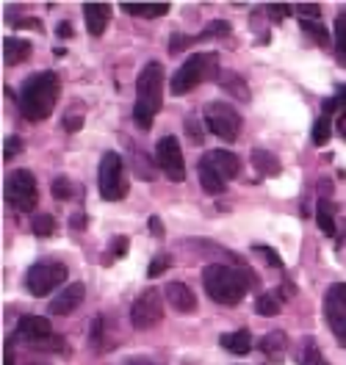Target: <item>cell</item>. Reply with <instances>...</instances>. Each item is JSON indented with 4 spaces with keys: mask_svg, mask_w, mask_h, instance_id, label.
Segmentation results:
<instances>
[{
    "mask_svg": "<svg viewBox=\"0 0 346 365\" xmlns=\"http://www.w3.org/2000/svg\"><path fill=\"white\" fill-rule=\"evenodd\" d=\"M255 274L241 266H225V263H210L203 272L205 294L219 304H238L247 297V291L255 288Z\"/></svg>",
    "mask_w": 346,
    "mask_h": 365,
    "instance_id": "obj_1",
    "label": "cell"
},
{
    "mask_svg": "<svg viewBox=\"0 0 346 365\" xmlns=\"http://www.w3.org/2000/svg\"><path fill=\"white\" fill-rule=\"evenodd\" d=\"M61 94V81L56 72H36L20 86L17 94V106H20V114L31 122H42L50 116L56 100Z\"/></svg>",
    "mask_w": 346,
    "mask_h": 365,
    "instance_id": "obj_2",
    "label": "cell"
},
{
    "mask_svg": "<svg viewBox=\"0 0 346 365\" xmlns=\"http://www.w3.org/2000/svg\"><path fill=\"white\" fill-rule=\"evenodd\" d=\"M163 103V67L158 61H150L138 72L136 81V108H133V122L138 130H150L153 119L161 111Z\"/></svg>",
    "mask_w": 346,
    "mask_h": 365,
    "instance_id": "obj_3",
    "label": "cell"
},
{
    "mask_svg": "<svg viewBox=\"0 0 346 365\" xmlns=\"http://www.w3.org/2000/svg\"><path fill=\"white\" fill-rule=\"evenodd\" d=\"M219 75V56L216 53H197L191 58H185L183 67L172 75V83H169V91L172 94H185L194 86H200L203 81H210Z\"/></svg>",
    "mask_w": 346,
    "mask_h": 365,
    "instance_id": "obj_4",
    "label": "cell"
},
{
    "mask_svg": "<svg viewBox=\"0 0 346 365\" xmlns=\"http://www.w3.org/2000/svg\"><path fill=\"white\" fill-rule=\"evenodd\" d=\"M3 194H6V202L14 207L17 213H31L36 207V200H39L36 178L28 169H17V172H11L6 178Z\"/></svg>",
    "mask_w": 346,
    "mask_h": 365,
    "instance_id": "obj_5",
    "label": "cell"
},
{
    "mask_svg": "<svg viewBox=\"0 0 346 365\" xmlns=\"http://www.w3.org/2000/svg\"><path fill=\"white\" fill-rule=\"evenodd\" d=\"M100 197L108 202H119L128 194V175H125V163L119 158V153H106L100 160Z\"/></svg>",
    "mask_w": 346,
    "mask_h": 365,
    "instance_id": "obj_6",
    "label": "cell"
},
{
    "mask_svg": "<svg viewBox=\"0 0 346 365\" xmlns=\"http://www.w3.org/2000/svg\"><path fill=\"white\" fill-rule=\"evenodd\" d=\"M67 266L64 263H58V260H39V263H34L28 274H25V288H28V294H34V297H47L53 288H58L61 282H67Z\"/></svg>",
    "mask_w": 346,
    "mask_h": 365,
    "instance_id": "obj_7",
    "label": "cell"
},
{
    "mask_svg": "<svg viewBox=\"0 0 346 365\" xmlns=\"http://www.w3.org/2000/svg\"><path fill=\"white\" fill-rule=\"evenodd\" d=\"M205 125L208 130L222 141H235L238 130H241V116L235 114V108H230L228 103H208L205 111Z\"/></svg>",
    "mask_w": 346,
    "mask_h": 365,
    "instance_id": "obj_8",
    "label": "cell"
},
{
    "mask_svg": "<svg viewBox=\"0 0 346 365\" xmlns=\"http://www.w3.org/2000/svg\"><path fill=\"white\" fill-rule=\"evenodd\" d=\"M324 316L338 346L346 349V282H335L324 294Z\"/></svg>",
    "mask_w": 346,
    "mask_h": 365,
    "instance_id": "obj_9",
    "label": "cell"
},
{
    "mask_svg": "<svg viewBox=\"0 0 346 365\" xmlns=\"http://www.w3.org/2000/svg\"><path fill=\"white\" fill-rule=\"evenodd\" d=\"M163 319L161 294L156 288H147L144 294H138L133 307H131V324L136 329H153Z\"/></svg>",
    "mask_w": 346,
    "mask_h": 365,
    "instance_id": "obj_10",
    "label": "cell"
},
{
    "mask_svg": "<svg viewBox=\"0 0 346 365\" xmlns=\"http://www.w3.org/2000/svg\"><path fill=\"white\" fill-rule=\"evenodd\" d=\"M156 160L166 172V178L172 182H180L185 178V163H183V150H180V141L175 136H163L156 144Z\"/></svg>",
    "mask_w": 346,
    "mask_h": 365,
    "instance_id": "obj_11",
    "label": "cell"
},
{
    "mask_svg": "<svg viewBox=\"0 0 346 365\" xmlns=\"http://www.w3.org/2000/svg\"><path fill=\"white\" fill-rule=\"evenodd\" d=\"M200 163H205L208 169H213L225 182L233 180V178L238 175V169H241L238 158H235L233 153H228V150H210V153H205V155L200 158Z\"/></svg>",
    "mask_w": 346,
    "mask_h": 365,
    "instance_id": "obj_12",
    "label": "cell"
},
{
    "mask_svg": "<svg viewBox=\"0 0 346 365\" xmlns=\"http://www.w3.org/2000/svg\"><path fill=\"white\" fill-rule=\"evenodd\" d=\"M83 297H86L83 282H72V285H67L58 297L50 302V313H53V316H69V313H75V310L81 307Z\"/></svg>",
    "mask_w": 346,
    "mask_h": 365,
    "instance_id": "obj_13",
    "label": "cell"
},
{
    "mask_svg": "<svg viewBox=\"0 0 346 365\" xmlns=\"http://www.w3.org/2000/svg\"><path fill=\"white\" fill-rule=\"evenodd\" d=\"M166 299L169 304L180 313V316H191L197 310V297L191 294V288L185 282H169L166 285Z\"/></svg>",
    "mask_w": 346,
    "mask_h": 365,
    "instance_id": "obj_14",
    "label": "cell"
},
{
    "mask_svg": "<svg viewBox=\"0 0 346 365\" xmlns=\"http://www.w3.org/2000/svg\"><path fill=\"white\" fill-rule=\"evenodd\" d=\"M83 20H86V31L92 36H103V31L108 28V20H111V6L108 3H83Z\"/></svg>",
    "mask_w": 346,
    "mask_h": 365,
    "instance_id": "obj_15",
    "label": "cell"
},
{
    "mask_svg": "<svg viewBox=\"0 0 346 365\" xmlns=\"http://www.w3.org/2000/svg\"><path fill=\"white\" fill-rule=\"evenodd\" d=\"M260 351H263L272 363H283V360H285V351H288L285 335H283L280 329L269 332V335H263V338H260Z\"/></svg>",
    "mask_w": 346,
    "mask_h": 365,
    "instance_id": "obj_16",
    "label": "cell"
},
{
    "mask_svg": "<svg viewBox=\"0 0 346 365\" xmlns=\"http://www.w3.org/2000/svg\"><path fill=\"white\" fill-rule=\"evenodd\" d=\"M28 56H31V42H25V39H17V36H9V39H3V61H6L9 67H17V64H23Z\"/></svg>",
    "mask_w": 346,
    "mask_h": 365,
    "instance_id": "obj_17",
    "label": "cell"
},
{
    "mask_svg": "<svg viewBox=\"0 0 346 365\" xmlns=\"http://www.w3.org/2000/svg\"><path fill=\"white\" fill-rule=\"evenodd\" d=\"M219 343H222V349L230 351V354H250V349H253V335H250V329H235V332L222 335Z\"/></svg>",
    "mask_w": 346,
    "mask_h": 365,
    "instance_id": "obj_18",
    "label": "cell"
},
{
    "mask_svg": "<svg viewBox=\"0 0 346 365\" xmlns=\"http://www.w3.org/2000/svg\"><path fill=\"white\" fill-rule=\"evenodd\" d=\"M122 11L125 14H133V17H163L169 11V3H122Z\"/></svg>",
    "mask_w": 346,
    "mask_h": 365,
    "instance_id": "obj_19",
    "label": "cell"
},
{
    "mask_svg": "<svg viewBox=\"0 0 346 365\" xmlns=\"http://www.w3.org/2000/svg\"><path fill=\"white\" fill-rule=\"evenodd\" d=\"M197 175H200V185L205 188L208 194H213V197H219V194L225 191V185H228L213 169H208L205 163H197Z\"/></svg>",
    "mask_w": 346,
    "mask_h": 365,
    "instance_id": "obj_20",
    "label": "cell"
},
{
    "mask_svg": "<svg viewBox=\"0 0 346 365\" xmlns=\"http://www.w3.org/2000/svg\"><path fill=\"white\" fill-rule=\"evenodd\" d=\"M253 163L255 169L260 172V175H266V178H272V175H280V160L272 155V153H266V150H255L253 153Z\"/></svg>",
    "mask_w": 346,
    "mask_h": 365,
    "instance_id": "obj_21",
    "label": "cell"
},
{
    "mask_svg": "<svg viewBox=\"0 0 346 365\" xmlns=\"http://www.w3.org/2000/svg\"><path fill=\"white\" fill-rule=\"evenodd\" d=\"M219 83H222V89L225 91H230L235 100H241V103H247V100H250V91L244 89L247 83H244V78H241V75L228 72V75H222V81H219Z\"/></svg>",
    "mask_w": 346,
    "mask_h": 365,
    "instance_id": "obj_22",
    "label": "cell"
},
{
    "mask_svg": "<svg viewBox=\"0 0 346 365\" xmlns=\"http://www.w3.org/2000/svg\"><path fill=\"white\" fill-rule=\"evenodd\" d=\"M316 222L324 230V235H335V207L330 200H322L316 207Z\"/></svg>",
    "mask_w": 346,
    "mask_h": 365,
    "instance_id": "obj_23",
    "label": "cell"
},
{
    "mask_svg": "<svg viewBox=\"0 0 346 365\" xmlns=\"http://www.w3.org/2000/svg\"><path fill=\"white\" fill-rule=\"evenodd\" d=\"M330 136H332V111H327V108H322V116L316 119V125H313V144H327L330 141Z\"/></svg>",
    "mask_w": 346,
    "mask_h": 365,
    "instance_id": "obj_24",
    "label": "cell"
},
{
    "mask_svg": "<svg viewBox=\"0 0 346 365\" xmlns=\"http://www.w3.org/2000/svg\"><path fill=\"white\" fill-rule=\"evenodd\" d=\"M335 58L341 67H346V14L335 17Z\"/></svg>",
    "mask_w": 346,
    "mask_h": 365,
    "instance_id": "obj_25",
    "label": "cell"
},
{
    "mask_svg": "<svg viewBox=\"0 0 346 365\" xmlns=\"http://www.w3.org/2000/svg\"><path fill=\"white\" fill-rule=\"evenodd\" d=\"M280 307H283V299L277 297V294H263V297H258V302H255V310H258V316H263V319L277 316Z\"/></svg>",
    "mask_w": 346,
    "mask_h": 365,
    "instance_id": "obj_26",
    "label": "cell"
},
{
    "mask_svg": "<svg viewBox=\"0 0 346 365\" xmlns=\"http://www.w3.org/2000/svg\"><path fill=\"white\" fill-rule=\"evenodd\" d=\"M31 230H34V235L36 238H50L53 232H56V219L53 216H36L34 222H31Z\"/></svg>",
    "mask_w": 346,
    "mask_h": 365,
    "instance_id": "obj_27",
    "label": "cell"
},
{
    "mask_svg": "<svg viewBox=\"0 0 346 365\" xmlns=\"http://www.w3.org/2000/svg\"><path fill=\"white\" fill-rule=\"evenodd\" d=\"M300 23H302V28H305V31H307V34H310V36H313V39H316L322 47L330 42V36H327V31H324V25L319 23V20H300Z\"/></svg>",
    "mask_w": 346,
    "mask_h": 365,
    "instance_id": "obj_28",
    "label": "cell"
},
{
    "mask_svg": "<svg viewBox=\"0 0 346 365\" xmlns=\"http://www.w3.org/2000/svg\"><path fill=\"white\" fill-rule=\"evenodd\" d=\"M302 365H330L322 357V351L313 346V341L305 343V351H302Z\"/></svg>",
    "mask_w": 346,
    "mask_h": 365,
    "instance_id": "obj_29",
    "label": "cell"
},
{
    "mask_svg": "<svg viewBox=\"0 0 346 365\" xmlns=\"http://www.w3.org/2000/svg\"><path fill=\"white\" fill-rule=\"evenodd\" d=\"M50 188H53V197H56V200H69V197H72V182H69L64 175H58Z\"/></svg>",
    "mask_w": 346,
    "mask_h": 365,
    "instance_id": "obj_30",
    "label": "cell"
},
{
    "mask_svg": "<svg viewBox=\"0 0 346 365\" xmlns=\"http://www.w3.org/2000/svg\"><path fill=\"white\" fill-rule=\"evenodd\" d=\"M20 153H23V138H20V136L6 138V144H3V158L11 160V158H17Z\"/></svg>",
    "mask_w": 346,
    "mask_h": 365,
    "instance_id": "obj_31",
    "label": "cell"
},
{
    "mask_svg": "<svg viewBox=\"0 0 346 365\" xmlns=\"http://www.w3.org/2000/svg\"><path fill=\"white\" fill-rule=\"evenodd\" d=\"M128 252V238L125 235H116L114 241H111V247H108V255H106V263H111L114 257H122Z\"/></svg>",
    "mask_w": 346,
    "mask_h": 365,
    "instance_id": "obj_32",
    "label": "cell"
},
{
    "mask_svg": "<svg viewBox=\"0 0 346 365\" xmlns=\"http://www.w3.org/2000/svg\"><path fill=\"white\" fill-rule=\"evenodd\" d=\"M188 45H194V36H185V34H172V42H169V53L178 56L180 50H185Z\"/></svg>",
    "mask_w": 346,
    "mask_h": 365,
    "instance_id": "obj_33",
    "label": "cell"
},
{
    "mask_svg": "<svg viewBox=\"0 0 346 365\" xmlns=\"http://www.w3.org/2000/svg\"><path fill=\"white\" fill-rule=\"evenodd\" d=\"M297 11L302 14V20H319L322 6H319V3H300V6H297Z\"/></svg>",
    "mask_w": 346,
    "mask_h": 365,
    "instance_id": "obj_34",
    "label": "cell"
},
{
    "mask_svg": "<svg viewBox=\"0 0 346 365\" xmlns=\"http://www.w3.org/2000/svg\"><path fill=\"white\" fill-rule=\"evenodd\" d=\"M255 252H258V255H263V257L269 260V266H275V269H283V257H280L275 250H269V247H255Z\"/></svg>",
    "mask_w": 346,
    "mask_h": 365,
    "instance_id": "obj_35",
    "label": "cell"
},
{
    "mask_svg": "<svg viewBox=\"0 0 346 365\" xmlns=\"http://www.w3.org/2000/svg\"><path fill=\"white\" fill-rule=\"evenodd\" d=\"M294 9L291 6H280V3H275V6H269V17L275 20V23H280V20H285L288 14H291Z\"/></svg>",
    "mask_w": 346,
    "mask_h": 365,
    "instance_id": "obj_36",
    "label": "cell"
},
{
    "mask_svg": "<svg viewBox=\"0 0 346 365\" xmlns=\"http://www.w3.org/2000/svg\"><path fill=\"white\" fill-rule=\"evenodd\" d=\"M166 269H169V257L161 255V257H156V260H153V266L147 269V274H150V277H158V274H163Z\"/></svg>",
    "mask_w": 346,
    "mask_h": 365,
    "instance_id": "obj_37",
    "label": "cell"
},
{
    "mask_svg": "<svg viewBox=\"0 0 346 365\" xmlns=\"http://www.w3.org/2000/svg\"><path fill=\"white\" fill-rule=\"evenodd\" d=\"M81 125H83V119H81V116L69 114L67 119H64V128H67V133H78V130H81Z\"/></svg>",
    "mask_w": 346,
    "mask_h": 365,
    "instance_id": "obj_38",
    "label": "cell"
},
{
    "mask_svg": "<svg viewBox=\"0 0 346 365\" xmlns=\"http://www.w3.org/2000/svg\"><path fill=\"white\" fill-rule=\"evenodd\" d=\"M150 232H153V235H158V238L163 235V225H161V219H158V216H150Z\"/></svg>",
    "mask_w": 346,
    "mask_h": 365,
    "instance_id": "obj_39",
    "label": "cell"
},
{
    "mask_svg": "<svg viewBox=\"0 0 346 365\" xmlns=\"http://www.w3.org/2000/svg\"><path fill=\"white\" fill-rule=\"evenodd\" d=\"M72 34H75V31H72V25H67V23L58 25V36H61V39H69Z\"/></svg>",
    "mask_w": 346,
    "mask_h": 365,
    "instance_id": "obj_40",
    "label": "cell"
},
{
    "mask_svg": "<svg viewBox=\"0 0 346 365\" xmlns=\"http://www.w3.org/2000/svg\"><path fill=\"white\" fill-rule=\"evenodd\" d=\"M125 365H156V363H150V360H128Z\"/></svg>",
    "mask_w": 346,
    "mask_h": 365,
    "instance_id": "obj_41",
    "label": "cell"
}]
</instances>
